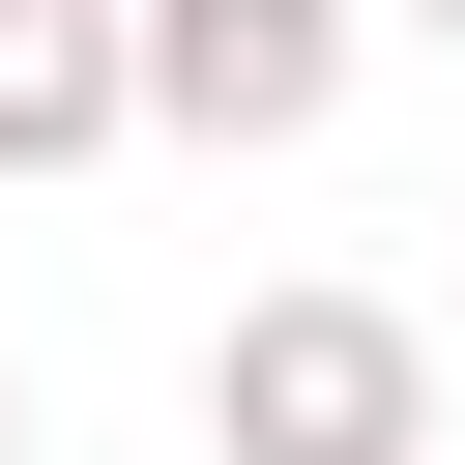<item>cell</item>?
<instances>
[{
    "instance_id": "1",
    "label": "cell",
    "mask_w": 465,
    "mask_h": 465,
    "mask_svg": "<svg viewBox=\"0 0 465 465\" xmlns=\"http://www.w3.org/2000/svg\"><path fill=\"white\" fill-rule=\"evenodd\" d=\"M203 465H436V320L407 291H232L203 320Z\"/></svg>"
},
{
    "instance_id": "2",
    "label": "cell",
    "mask_w": 465,
    "mask_h": 465,
    "mask_svg": "<svg viewBox=\"0 0 465 465\" xmlns=\"http://www.w3.org/2000/svg\"><path fill=\"white\" fill-rule=\"evenodd\" d=\"M116 58H145V145H320L378 0H116Z\"/></svg>"
},
{
    "instance_id": "3",
    "label": "cell",
    "mask_w": 465,
    "mask_h": 465,
    "mask_svg": "<svg viewBox=\"0 0 465 465\" xmlns=\"http://www.w3.org/2000/svg\"><path fill=\"white\" fill-rule=\"evenodd\" d=\"M87 145H145L116 0H0V174H87Z\"/></svg>"
},
{
    "instance_id": "4",
    "label": "cell",
    "mask_w": 465,
    "mask_h": 465,
    "mask_svg": "<svg viewBox=\"0 0 465 465\" xmlns=\"http://www.w3.org/2000/svg\"><path fill=\"white\" fill-rule=\"evenodd\" d=\"M0 465H29V378H0Z\"/></svg>"
},
{
    "instance_id": "5",
    "label": "cell",
    "mask_w": 465,
    "mask_h": 465,
    "mask_svg": "<svg viewBox=\"0 0 465 465\" xmlns=\"http://www.w3.org/2000/svg\"><path fill=\"white\" fill-rule=\"evenodd\" d=\"M407 29H465V0H407Z\"/></svg>"
}]
</instances>
